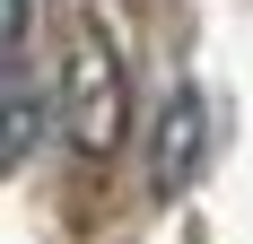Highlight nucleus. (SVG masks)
<instances>
[{
  "label": "nucleus",
  "mask_w": 253,
  "mask_h": 244,
  "mask_svg": "<svg viewBox=\"0 0 253 244\" xmlns=\"http://www.w3.org/2000/svg\"><path fill=\"white\" fill-rule=\"evenodd\" d=\"M44 114H52V105L35 96V87H26L18 70L0 79V174H9V166L26 157V148H35V131H44Z\"/></svg>",
  "instance_id": "3"
},
{
  "label": "nucleus",
  "mask_w": 253,
  "mask_h": 244,
  "mask_svg": "<svg viewBox=\"0 0 253 244\" xmlns=\"http://www.w3.org/2000/svg\"><path fill=\"white\" fill-rule=\"evenodd\" d=\"M26 18H35V0H0V79L18 70V44H26Z\"/></svg>",
  "instance_id": "4"
},
{
  "label": "nucleus",
  "mask_w": 253,
  "mask_h": 244,
  "mask_svg": "<svg viewBox=\"0 0 253 244\" xmlns=\"http://www.w3.org/2000/svg\"><path fill=\"white\" fill-rule=\"evenodd\" d=\"M201 148H210V105L201 87H175L157 105V192H183L201 174Z\"/></svg>",
  "instance_id": "2"
},
{
  "label": "nucleus",
  "mask_w": 253,
  "mask_h": 244,
  "mask_svg": "<svg viewBox=\"0 0 253 244\" xmlns=\"http://www.w3.org/2000/svg\"><path fill=\"white\" fill-rule=\"evenodd\" d=\"M61 131H70L87 157L123 140V70H114V44H87L70 52V70H61Z\"/></svg>",
  "instance_id": "1"
}]
</instances>
